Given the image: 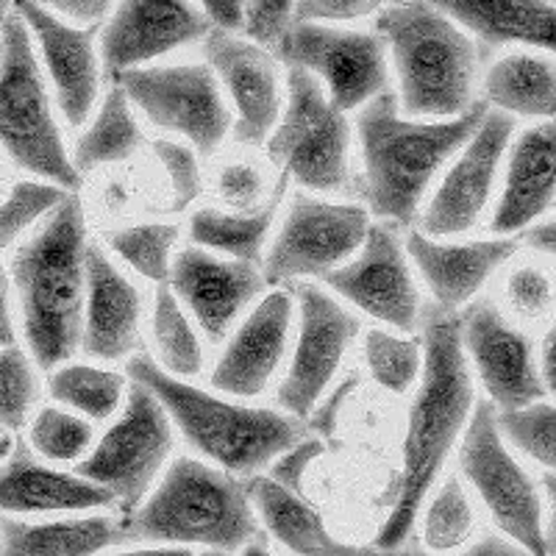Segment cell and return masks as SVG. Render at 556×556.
<instances>
[{
  "mask_svg": "<svg viewBox=\"0 0 556 556\" xmlns=\"http://www.w3.org/2000/svg\"><path fill=\"white\" fill-rule=\"evenodd\" d=\"M556 128L551 121L531 126L515 142L506 165V181L490 228L493 235H515L548 215L556 195Z\"/></svg>",
  "mask_w": 556,
  "mask_h": 556,
  "instance_id": "obj_26",
  "label": "cell"
},
{
  "mask_svg": "<svg viewBox=\"0 0 556 556\" xmlns=\"http://www.w3.org/2000/svg\"><path fill=\"white\" fill-rule=\"evenodd\" d=\"M513 131V114L486 109L476 131L459 148V159L445 173L443 184L437 187L434 198L426 206L424 220H420L424 235H462L476 226L493 195L495 176H498L501 159L509 148Z\"/></svg>",
  "mask_w": 556,
  "mask_h": 556,
  "instance_id": "obj_17",
  "label": "cell"
},
{
  "mask_svg": "<svg viewBox=\"0 0 556 556\" xmlns=\"http://www.w3.org/2000/svg\"><path fill=\"white\" fill-rule=\"evenodd\" d=\"M290 292L301 306V320L292 365L278 387L276 401L281 409L304 420L340 370L348 345L359 334V320L320 287L292 281Z\"/></svg>",
  "mask_w": 556,
  "mask_h": 556,
  "instance_id": "obj_15",
  "label": "cell"
},
{
  "mask_svg": "<svg viewBox=\"0 0 556 556\" xmlns=\"http://www.w3.org/2000/svg\"><path fill=\"white\" fill-rule=\"evenodd\" d=\"M320 278L356 309L392 329L415 331L420 323V292L412 278L409 256L390 223L367 226L354 260H345Z\"/></svg>",
  "mask_w": 556,
  "mask_h": 556,
  "instance_id": "obj_14",
  "label": "cell"
},
{
  "mask_svg": "<svg viewBox=\"0 0 556 556\" xmlns=\"http://www.w3.org/2000/svg\"><path fill=\"white\" fill-rule=\"evenodd\" d=\"M484 103L506 114L551 121L556 112V67L551 53H509L484 76Z\"/></svg>",
  "mask_w": 556,
  "mask_h": 556,
  "instance_id": "obj_30",
  "label": "cell"
},
{
  "mask_svg": "<svg viewBox=\"0 0 556 556\" xmlns=\"http://www.w3.org/2000/svg\"><path fill=\"white\" fill-rule=\"evenodd\" d=\"M67 195L59 184L17 181L0 201V251L17 242L37 220L48 217L56 203Z\"/></svg>",
  "mask_w": 556,
  "mask_h": 556,
  "instance_id": "obj_40",
  "label": "cell"
},
{
  "mask_svg": "<svg viewBox=\"0 0 556 556\" xmlns=\"http://www.w3.org/2000/svg\"><path fill=\"white\" fill-rule=\"evenodd\" d=\"M139 146H142V131L134 121L131 101L126 98L121 84H114L103 98L92 126L78 137L70 162L78 173H89L101 165L126 162L139 151Z\"/></svg>",
  "mask_w": 556,
  "mask_h": 556,
  "instance_id": "obj_32",
  "label": "cell"
},
{
  "mask_svg": "<svg viewBox=\"0 0 556 556\" xmlns=\"http://www.w3.org/2000/svg\"><path fill=\"white\" fill-rule=\"evenodd\" d=\"M506 295H509V304L526 317H540L551 309V278L543 267L538 265H523L509 276V285H506Z\"/></svg>",
  "mask_w": 556,
  "mask_h": 556,
  "instance_id": "obj_43",
  "label": "cell"
},
{
  "mask_svg": "<svg viewBox=\"0 0 556 556\" xmlns=\"http://www.w3.org/2000/svg\"><path fill=\"white\" fill-rule=\"evenodd\" d=\"M290 101L285 117L267 134V159L301 187L340 192L351 184L348 146L351 126L334 106L320 78L304 67H290Z\"/></svg>",
  "mask_w": 556,
  "mask_h": 556,
  "instance_id": "obj_8",
  "label": "cell"
},
{
  "mask_svg": "<svg viewBox=\"0 0 556 556\" xmlns=\"http://www.w3.org/2000/svg\"><path fill=\"white\" fill-rule=\"evenodd\" d=\"M0 184H3V173H0Z\"/></svg>",
  "mask_w": 556,
  "mask_h": 556,
  "instance_id": "obj_57",
  "label": "cell"
},
{
  "mask_svg": "<svg viewBox=\"0 0 556 556\" xmlns=\"http://www.w3.org/2000/svg\"><path fill=\"white\" fill-rule=\"evenodd\" d=\"M379 12L376 34L395 62L401 109L437 121L465 112L479 70L473 39L429 0H392Z\"/></svg>",
  "mask_w": 556,
  "mask_h": 556,
  "instance_id": "obj_6",
  "label": "cell"
},
{
  "mask_svg": "<svg viewBox=\"0 0 556 556\" xmlns=\"http://www.w3.org/2000/svg\"><path fill=\"white\" fill-rule=\"evenodd\" d=\"M153 153L162 162V167L167 173V181H170V203H167V208L170 212L190 208L203 190L195 151H190L187 146H178V142H170V139H156L153 142Z\"/></svg>",
  "mask_w": 556,
  "mask_h": 556,
  "instance_id": "obj_42",
  "label": "cell"
},
{
  "mask_svg": "<svg viewBox=\"0 0 556 556\" xmlns=\"http://www.w3.org/2000/svg\"><path fill=\"white\" fill-rule=\"evenodd\" d=\"M31 448L51 462H73L87 454L92 426L84 417L59 406H45L31 424Z\"/></svg>",
  "mask_w": 556,
  "mask_h": 556,
  "instance_id": "obj_39",
  "label": "cell"
},
{
  "mask_svg": "<svg viewBox=\"0 0 556 556\" xmlns=\"http://www.w3.org/2000/svg\"><path fill=\"white\" fill-rule=\"evenodd\" d=\"M484 101H473L456 117L420 123L401 117L399 96L384 89L362 106V198L379 220L409 226L437 170L459 151L486 112Z\"/></svg>",
  "mask_w": 556,
  "mask_h": 556,
  "instance_id": "obj_3",
  "label": "cell"
},
{
  "mask_svg": "<svg viewBox=\"0 0 556 556\" xmlns=\"http://www.w3.org/2000/svg\"><path fill=\"white\" fill-rule=\"evenodd\" d=\"M167 287L195 315L203 334L217 342L267 285L256 262L220 260L203 248H184L173 260Z\"/></svg>",
  "mask_w": 556,
  "mask_h": 556,
  "instance_id": "obj_19",
  "label": "cell"
},
{
  "mask_svg": "<svg viewBox=\"0 0 556 556\" xmlns=\"http://www.w3.org/2000/svg\"><path fill=\"white\" fill-rule=\"evenodd\" d=\"M114 81L153 126L184 137L201 156H212L235 123L208 64H142L123 70Z\"/></svg>",
  "mask_w": 556,
  "mask_h": 556,
  "instance_id": "obj_11",
  "label": "cell"
},
{
  "mask_svg": "<svg viewBox=\"0 0 556 556\" xmlns=\"http://www.w3.org/2000/svg\"><path fill=\"white\" fill-rule=\"evenodd\" d=\"M142 298L98 245H87V298L81 348L103 362L123 359L139 348Z\"/></svg>",
  "mask_w": 556,
  "mask_h": 556,
  "instance_id": "obj_24",
  "label": "cell"
},
{
  "mask_svg": "<svg viewBox=\"0 0 556 556\" xmlns=\"http://www.w3.org/2000/svg\"><path fill=\"white\" fill-rule=\"evenodd\" d=\"M48 390L59 404L81 412L92 420H106L121 409L126 395V379L114 370L96 365H62L53 367Z\"/></svg>",
  "mask_w": 556,
  "mask_h": 556,
  "instance_id": "obj_33",
  "label": "cell"
},
{
  "mask_svg": "<svg viewBox=\"0 0 556 556\" xmlns=\"http://www.w3.org/2000/svg\"><path fill=\"white\" fill-rule=\"evenodd\" d=\"M12 9L23 17L28 34L39 45V56L51 76L59 109L70 126H81L98 101V26H73L39 7L37 0H12Z\"/></svg>",
  "mask_w": 556,
  "mask_h": 556,
  "instance_id": "obj_20",
  "label": "cell"
},
{
  "mask_svg": "<svg viewBox=\"0 0 556 556\" xmlns=\"http://www.w3.org/2000/svg\"><path fill=\"white\" fill-rule=\"evenodd\" d=\"M98 506H114L109 490L78 473L48 468L23 440L12 443L0 468V513H87Z\"/></svg>",
  "mask_w": 556,
  "mask_h": 556,
  "instance_id": "obj_25",
  "label": "cell"
},
{
  "mask_svg": "<svg viewBox=\"0 0 556 556\" xmlns=\"http://www.w3.org/2000/svg\"><path fill=\"white\" fill-rule=\"evenodd\" d=\"M212 26L223 31H240L245 20V0H198Z\"/></svg>",
  "mask_w": 556,
  "mask_h": 556,
  "instance_id": "obj_50",
  "label": "cell"
},
{
  "mask_svg": "<svg viewBox=\"0 0 556 556\" xmlns=\"http://www.w3.org/2000/svg\"><path fill=\"white\" fill-rule=\"evenodd\" d=\"M37 3L73 26H101V20L112 9V0H37Z\"/></svg>",
  "mask_w": 556,
  "mask_h": 556,
  "instance_id": "obj_49",
  "label": "cell"
},
{
  "mask_svg": "<svg viewBox=\"0 0 556 556\" xmlns=\"http://www.w3.org/2000/svg\"><path fill=\"white\" fill-rule=\"evenodd\" d=\"M365 362L370 376L384 390L401 395L420 376L424 348L417 340H404V337H395L390 331L370 329L365 337Z\"/></svg>",
  "mask_w": 556,
  "mask_h": 556,
  "instance_id": "obj_37",
  "label": "cell"
},
{
  "mask_svg": "<svg viewBox=\"0 0 556 556\" xmlns=\"http://www.w3.org/2000/svg\"><path fill=\"white\" fill-rule=\"evenodd\" d=\"M292 312L295 306L287 290H276L262 298L251 315L240 323L237 334L228 340L212 374V387L235 399L260 395L287 354Z\"/></svg>",
  "mask_w": 556,
  "mask_h": 556,
  "instance_id": "obj_22",
  "label": "cell"
},
{
  "mask_svg": "<svg viewBox=\"0 0 556 556\" xmlns=\"http://www.w3.org/2000/svg\"><path fill=\"white\" fill-rule=\"evenodd\" d=\"M392 0H295L292 20L301 23H348L379 12Z\"/></svg>",
  "mask_w": 556,
  "mask_h": 556,
  "instance_id": "obj_45",
  "label": "cell"
},
{
  "mask_svg": "<svg viewBox=\"0 0 556 556\" xmlns=\"http://www.w3.org/2000/svg\"><path fill=\"white\" fill-rule=\"evenodd\" d=\"M87 217L76 192L17 248L12 281L28 351L42 370L67 362L81 345L87 298Z\"/></svg>",
  "mask_w": 556,
  "mask_h": 556,
  "instance_id": "obj_2",
  "label": "cell"
},
{
  "mask_svg": "<svg viewBox=\"0 0 556 556\" xmlns=\"http://www.w3.org/2000/svg\"><path fill=\"white\" fill-rule=\"evenodd\" d=\"M9 451H12V440H9V437H0V462L7 459Z\"/></svg>",
  "mask_w": 556,
  "mask_h": 556,
  "instance_id": "obj_56",
  "label": "cell"
},
{
  "mask_svg": "<svg viewBox=\"0 0 556 556\" xmlns=\"http://www.w3.org/2000/svg\"><path fill=\"white\" fill-rule=\"evenodd\" d=\"M9 14H12V0H0V37H3V26H7Z\"/></svg>",
  "mask_w": 556,
  "mask_h": 556,
  "instance_id": "obj_55",
  "label": "cell"
},
{
  "mask_svg": "<svg viewBox=\"0 0 556 556\" xmlns=\"http://www.w3.org/2000/svg\"><path fill=\"white\" fill-rule=\"evenodd\" d=\"M0 146L23 170L76 192L81 173L64 151L51 112L34 39L17 12L7 17L0 37Z\"/></svg>",
  "mask_w": 556,
  "mask_h": 556,
  "instance_id": "obj_7",
  "label": "cell"
},
{
  "mask_svg": "<svg viewBox=\"0 0 556 556\" xmlns=\"http://www.w3.org/2000/svg\"><path fill=\"white\" fill-rule=\"evenodd\" d=\"M128 376L153 392L165 406L184 440L203 456L237 476L267 468L281 451L304 437L306 424L290 412L235 404L198 390L178 376L156 367L151 356H134Z\"/></svg>",
  "mask_w": 556,
  "mask_h": 556,
  "instance_id": "obj_5",
  "label": "cell"
},
{
  "mask_svg": "<svg viewBox=\"0 0 556 556\" xmlns=\"http://www.w3.org/2000/svg\"><path fill=\"white\" fill-rule=\"evenodd\" d=\"M554 345H556V331L551 329L543 340V356H540V379H543L545 390L554 392Z\"/></svg>",
  "mask_w": 556,
  "mask_h": 556,
  "instance_id": "obj_53",
  "label": "cell"
},
{
  "mask_svg": "<svg viewBox=\"0 0 556 556\" xmlns=\"http://www.w3.org/2000/svg\"><path fill=\"white\" fill-rule=\"evenodd\" d=\"M495 424L501 437L515 448L523 451L529 459L540 462L543 468L556 465V412L545 399L515 409H495Z\"/></svg>",
  "mask_w": 556,
  "mask_h": 556,
  "instance_id": "obj_36",
  "label": "cell"
},
{
  "mask_svg": "<svg viewBox=\"0 0 556 556\" xmlns=\"http://www.w3.org/2000/svg\"><path fill=\"white\" fill-rule=\"evenodd\" d=\"M126 526L114 518H76L53 523L0 520V554L9 556H92L123 543Z\"/></svg>",
  "mask_w": 556,
  "mask_h": 556,
  "instance_id": "obj_29",
  "label": "cell"
},
{
  "mask_svg": "<svg viewBox=\"0 0 556 556\" xmlns=\"http://www.w3.org/2000/svg\"><path fill=\"white\" fill-rule=\"evenodd\" d=\"M262 173L253 165H228L226 170L217 178V190H220V198L226 203L237 208H251L253 203L260 201L262 195Z\"/></svg>",
  "mask_w": 556,
  "mask_h": 556,
  "instance_id": "obj_47",
  "label": "cell"
},
{
  "mask_svg": "<svg viewBox=\"0 0 556 556\" xmlns=\"http://www.w3.org/2000/svg\"><path fill=\"white\" fill-rule=\"evenodd\" d=\"M518 251V237H495V240L465 242V245L437 242L424 231H412L406 237V256L424 276L434 304L448 312L473 301L476 292L486 285V278Z\"/></svg>",
  "mask_w": 556,
  "mask_h": 556,
  "instance_id": "obj_23",
  "label": "cell"
},
{
  "mask_svg": "<svg viewBox=\"0 0 556 556\" xmlns=\"http://www.w3.org/2000/svg\"><path fill=\"white\" fill-rule=\"evenodd\" d=\"M248 495H251L253 513L262 520L267 531L287 551L301 556H359L379 554L362 545H348L326 529L320 515L306 504L304 495L292 493L285 484H278L273 476H253L245 481Z\"/></svg>",
  "mask_w": 556,
  "mask_h": 556,
  "instance_id": "obj_28",
  "label": "cell"
},
{
  "mask_svg": "<svg viewBox=\"0 0 556 556\" xmlns=\"http://www.w3.org/2000/svg\"><path fill=\"white\" fill-rule=\"evenodd\" d=\"M156 306H153V342L162 362V370L178 379H192L201 374L203 351L192 323L184 315L178 298L167 285H156Z\"/></svg>",
  "mask_w": 556,
  "mask_h": 556,
  "instance_id": "obj_34",
  "label": "cell"
},
{
  "mask_svg": "<svg viewBox=\"0 0 556 556\" xmlns=\"http://www.w3.org/2000/svg\"><path fill=\"white\" fill-rule=\"evenodd\" d=\"M359 384V379L356 376H348L342 384L334 387V392H331L329 399L323 401L320 406H312L309 415L304 417L306 426H309L312 431H315L317 437H320L323 443H334V434H337V417H340V409L342 404L348 401V395L354 392V387Z\"/></svg>",
  "mask_w": 556,
  "mask_h": 556,
  "instance_id": "obj_48",
  "label": "cell"
},
{
  "mask_svg": "<svg viewBox=\"0 0 556 556\" xmlns=\"http://www.w3.org/2000/svg\"><path fill=\"white\" fill-rule=\"evenodd\" d=\"M173 451V420L148 387L134 381L121 417L101 437L76 473L109 490L123 518L153 490L159 470Z\"/></svg>",
  "mask_w": 556,
  "mask_h": 556,
  "instance_id": "obj_10",
  "label": "cell"
},
{
  "mask_svg": "<svg viewBox=\"0 0 556 556\" xmlns=\"http://www.w3.org/2000/svg\"><path fill=\"white\" fill-rule=\"evenodd\" d=\"M203 53L235 101V139L245 146L265 142L281 112L276 59L260 42L240 39L231 31L212 28L203 37Z\"/></svg>",
  "mask_w": 556,
  "mask_h": 556,
  "instance_id": "obj_21",
  "label": "cell"
},
{
  "mask_svg": "<svg viewBox=\"0 0 556 556\" xmlns=\"http://www.w3.org/2000/svg\"><path fill=\"white\" fill-rule=\"evenodd\" d=\"M212 20L192 0H121L101 34V62L109 78L142 67L184 45L201 42Z\"/></svg>",
  "mask_w": 556,
  "mask_h": 556,
  "instance_id": "obj_18",
  "label": "cell"
},
{
  "mask_svg": "<svg viewBox=\"0 0 556 556\" xmlns=\"http://www.w3.org/2000/svg\"><path fill=\"white\" fill-rule=\"evenodd\" d=\"M468 417L462 429L459 470L468 476L506 538L526 554H551L554 543L545 534L543 498L534 479L506 451V440L495 424V406L484 399L473 404Z\"/></svg>",
  "mask_w": 556,
  "mask_h": 556,
  "instance_id": "obj_9",
  "label": "cell"
},
{
  "mask_svg": "<svg viewBox=\"0 0 556 556\" xmlns=\"http://www.w3.org/2000/svg\"><path fill=\"white\" fill-rule=\"evenodd\" d=\"M470 531H473V506L462 481L448 476L426 509L424 543L429 545V551L445 554L465 543Z\"/></svg>",
  "mask_w": 556,
  "mask_h": 556,
  "instance_id": "obj_38",
  "label": "cell"
},
{
  "mask_svg": "<svg viewBox=\"0 0 556 556\" xmlns=\"http://www.w3.org/2000/svg\"><path fill=\"white\" fill-rule=\"evenodd\" d=\"M287 187H290V176L281 173L267 206L256 208V212H242V215H237V212H220V208H198L190 220L192 240L201 248L228 253L231 260L260 262L262 248H265L267 235H270L278 203L285 198Z\"/></svg>",
  "mask_w": 556,
  "mask_h": 556,
  "instance_id": "obj_31",
  "label": "cell"
},
{
  "mask_svg": "<svg viewBox=\"0 0 556 556\" xmlns=\"http://www.w3.org/2000/svg\"><path fill=\"white\" fill-rule=\"evenodd\" d=\"M126 538L159 545L245 551L265 543L248 484L223 468L181 456L153 493L123 518Z\"/></svg>",
  "mask_w": 556,
  "mask_h": 556,
  "instance_id": "obj_4",
  "label": "cell"
},
{
  "mask_svg": "<svg viewBox=\"0 0 556 556\" xmlns=\"http://www.w3.org/2000/svg\"><path fill=\"white\" fill-rule=\"evenodd\" d=\"M37 376L28 354L20 345H0V426L20 431L28 424L37 401Z\"/></svg>",
  "mask_w": 556,
  "mask_h": 556,
  "instance_id": "obj_41",
  "label": "cell"
},
{
  "mask_svg": "<svg viewBox=\"0 0 556 556\" xmlns=\"http://www.w3.org/2000/svg\"><path fill=\"white\" fill-rule=\"evenodd\" d=\"M0 437H3V434H0Z\"/></svg>",
  "mask_w": 556,
  "mask_h": 556,
  "instance_id": "obj_58",
  "label": "cell"
},
{
  "mask_svg": "<svg viewBox=\"0 0 556 556\" xmlns=\"http://www.w3.org/2000/svg\"><path fill=\"white\" fill-rule=\"evenodd\" d=\"M520 245L531 248L540 256H554L556 251V223L554 220H534V226H526L523 237H518Z\"/></svg>",
  "mask_w": 556,
  "mask_h": 556,
  "instance_id": "obj_51",
  "label": "cell"
},
{
  "mask_svg": "<svg viewBox=\"0 0 556 556\" xmlns=\"http://www.w3.org/2000/svg\"><path fill=\"white\" fill-rule=\"evenodd\" d=\"M370 226L365 206L326 203L298 192L285 226L273 240L265 260V285H292L315 278L351 260Z\"/></svg>",
  "mask_w": 556,
  "mask_h": 556,
  "instance_id": "obj_13",
  "label": "cell"
},
{
  "mask_svg": "<svg viewBox=\"0 0 556 556\" xmlns=\"http://www.w3.org/2000/svg\"><path fill=\"white\" fill-rule=\"evenodd\" d=\"M9 285L7 270L0 267V345H12L14 342V320H12V306H9Z\"/></svg>",
  "mask_w": 556,
  "mask_h": 556,
  "instance_id": "obj_52",
  "label": "cell"
},
{
  "mask_svg": "<svg viewBox=\"0 0 556 556\" xmlns=\"http://www.w3.org/2000/svg\"><path fill=\"white\" fill-rule=\"evenodd\" d=\"M287 67H304L329 89L340 112H354L387 89V42L381 34L292 20L276 42Z\"/></svg>",
  "mask_w": 556,
  "mask_h": 556,
  "instance_id": "obj_12",
  "label": "cell"
},
{
  "mask_svg": "<svg viewBox=\"0 0 556 556\" xmlns=\"http://www.w3.org/2000/svg\"><path fill=\"white\" fill-rule=\"evenodd\" d=\"M470 554H518V548L513 545V540H504V538H495V534H486V538H481L479 543L470 548Z\"/></svg>",
  "mask_w": 556,
  "mask_h": 556,
  "instance_id": "obj_54",
  "label": "cell"
},
{
  "mask_svg": "<svg viewBox=\"0 0 556 556\" xmlns=\"http://www.w3.org/2000/svg\"><path fill=\"white\" fill-rule=\"evenodd\" d=\"M459 337L495 409H515L548 395L529 337L520 334L495 304L476 301L462 312Z\"/></svg>",
  "mask_w": 556,
  "mask_h": 556,
  "instance_id": "obj_16",
  "label": "cell"
},
{
  "mask_svg": "<svg viewBox=\"0 0 556 556\" xmlns=\"http://www.w3.org/2000/svg\"><path fill=\"white\" fill-rule=\"evenodd\" d=\"M424 323V381L406 417L401 470L381 493L387 520L376 534L379 554L401 551L412 538L417 513L429 495L473 409V376L462 348L459 315L437 304L420 306Z\"/></svg>",
  "mask_w": 556,
  "mask_h": 556,
  "instance_id": "obj_1",
  "label": "cell"
},
{
  "mask_svg": "<svg viewBox=\"0 0 556 556\" xmlns=\"http://www.w3.org/2000/svg\"><path fill=\"white\" fill-rule=\"evenodd\" d=\"M176 240L178 228L167 223H142V226L112 231L106 237L109 248L153 285H167Z\"/></svg>",
  "mask_w": 556,
  "mask_h": 556,
  "instance_id": "obj_35",
  "label": "cell"
},
{
  "mask_svg": "<svg viewBox=\"0 0 556 556\" xmlns=\"http://www.w3.org/2000/svg\"><path fill=\"white\" fill-rule=\"evenodd\" d=\"M326 451V443H323L320 437H301L298 443H292L290 448L281 451V454L273 459V479L278 484H285L287 490L292 493L304 495V473L309 468L312 462Z\"/></svg>",
  "mask_w": 556,
  "mask_h": 556,
  "instance_id": "obj_46",
  "label": "cell"
},
{
  "mask_svg": "<svg viewBox=\"0 0 556 556\" xmlns=\"http://www.w3.org/2000/svg\"><path fill=\"white\" fill-rule=\"evenodd\" d=\"M459 28L476 34L484 48L529 45L554 51V0H429Z\"/></svg>",
  "mask_w": 556,
  "mask_h": 556,
  "instance_id": "obj_27",
  "label": "cell"
},
{
  "mask_svg": "<svg viewBox=\"0 0 556 556\" xmlns=\"http://www.w3.org/2000/svg\"><path fill=\"white\" fill-rule=\"evenodd\" d=\"M292 3L295 0H245L242 28H245V34L253 42L276 48L278 37L292 23Z\"/></svg>",
  "mask_w": 556,
  "mask_h": 556,
  "instance_id": "obj_44",
  "label": "cell"
}]
</instances>
